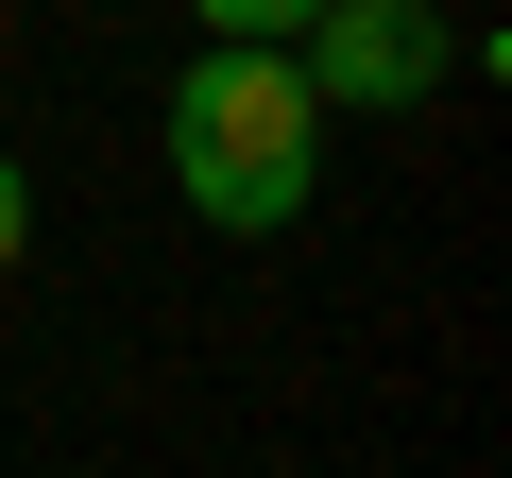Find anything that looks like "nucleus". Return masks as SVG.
I'll list each match as a JSON object with an SVG mask.
<instances>
[{
  "instance_id": "obj_1",
  "label": "nucleus",
  "mask_w": 512,
  "mask_h": 478,
  "mask_svg": "<svg viewBox=\"0 0 512 478\" xmlns=\"http://www.w3.org/2000/svg\"><path fill=\"white\" fill-rule=\"evenodd\" d=\"M171 188H188V222H222V239L308 222V188H325V103H308V69H291L274 35H205V69L171 86Z\"/></svg>"
},
{
  "instance_id": "obj_2",
  "label": "nucleus",
  "mask_w": 512,
  "mask_h": 478,
  "mask_svg": "<svg viewBox=\"0 0 512 478\" xmlns=\"http://www.w3.org/2000/svg\"><path fill=\"white\" fill-rule=\"evenodd\" d=\"M291 69H308V103H325V120H342V103L410 120V103L444 86V0H325V18L291 35Z\"/></svg>"
},
{
  "instance_id": "obj_3",
  "label": "nucleus",
  "mask_w": 512,
  "mask_h": 478,
  "mask_svg": "<svg viewBox=\"0 0 512 478\" xmlns=\"http://www.w3.org/2000/svg\"><path fill=\"white\" fill-rule=\"evenodd\" d=\"M188 18H205V35H274V52H291V35L325 18V0H188Z\"/></svg>"
},
{
  "instance_id": "obj_4",
  "label": "nucleus",
  "mask_w": 512,
  "mask_h": 478,
  "mask_svg": "<svg viewBox=\"0 0 512 478\" xmlns=\"http://www.w3.org/2000/svg\"><path fill=\"white\" fill-rule=\"evenodd\" d=\"M18 239H35V188H18V154H0V274H18Z\"/></svg>"
}]
</instances>
